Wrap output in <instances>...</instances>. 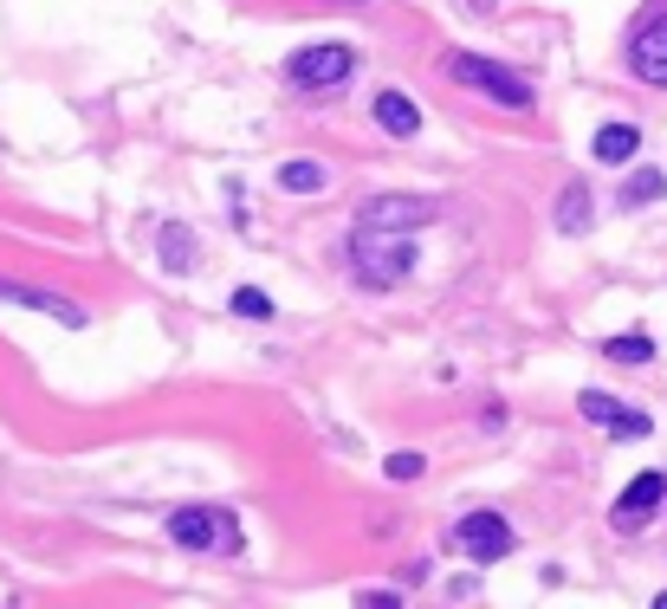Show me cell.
<instances>
[{"label": "cell", "instance_id": "obj_1", "mask_svg": "<svg viewBox=\"0 0 667 609\" xmlns=\"http://www.w3.org/2000/svg\"><path fill=\"white\" fill-rule=\"evenodd\" d=\"M350 267L370 292H389L415 272V240L408 233H389V228H357L350 233Z\"/></svg>", "mask_w": 667, "mask_h": 609}, {"label": "cell", "instance_id": "obj_2", "mask_svg": "<svg viewBox=\"0 0 667 609\" xmlns=\"http://www.w3.org/2000/svg\"><path fill=\"white\" fill-rule=\"evenodd\" d=\"M447 78H460V84L486 91V98L506 104V111H525V104H531V84H525L519 72H506L499 59H480V52H447Z\"/></svg>", "mask_w": 667, "mask_h": 609}, {"label": "cell", "instance_id": "obj_3", "mask_svg": "<svg viewBox=\"0 0 667 609\" xmlns=\"http://www.w3.org/2000/svg\"><path fill=\"white\" fill-rule=\"evenodd\" d=\"M169 538L182 551H240V526L227 506H182L169 512Z\"/></svg>", "mask_w": 667, "mask_h": 609}, {"label": "cell", "instance_id": "obj_4", "mask_svg": "<svg viewBox=\"0 0 667 609\" xmlns=\"http://www.w3.org/2000/svg\"><path fill=\"white\" fill-rule=\"evenodd\" d=\"M286 72H292V84H305V91H331V84H344V78L357 72V52H350V46H331V39H325V46H298Z\"/></svg>", "mask_w": 667, "mask_h": 609}, {"label": "cell", "instance_id": "obj_5", "mask_svg": "<svg viewBox=\"0 0 667 609\" xmlns=\"http://www.w3.org/2000/svg\"><path fill=\"white\" fill-rule=\"evenodd\" d=\"M441 208L428 201V194H382V201H370L364 214H357V228H389V233H415L428 228Z\"/></svg>", "mask_w": 667, "mask_h": 609}, {"label": "cell", "instance_id": "obj_6", "mask_svg": "<svg viewBox=\"0 0 667 609\" xmlns=\"http://www.w3.org/2000/svg\"><path fill=\"white\" fill-rule=\"evenodd\" d=\"M454 538H460V551H467L474 565H499V558H506V551L519 545V538H512V526H506L499 512H467Z\"/></svg>", "mask_w": 667, "mask_h": 609}, {"label": "cell", "instance_id": "obj_7", "mask_svg": "<svg viewBox=\"0 0 667 609\" xmlns=\"http://www.w3.org/2000/svg\"><path fill=\"white\" fill-rule=\"evenodd\" d=\"M577 409H584V421H596V428H603V435H616V441H641V435L655 428L648 416H635L629 402H616V396H603V389H584V396H577Z\"/></svg>", "mask_w": 667, "mask_h": 609}, {"label": "cell", "instance_id": "obj_8", "mask_svg": "<svg viewBox=\"0 0 667 609\" xmlns=\"http://www.w3.org/2000/svg\"><path fill=\"white\" fill-rule=\"evenodd\" d=\"M661 506H667V473H635L616 499V532H641Z\"/></svg>", "mask_w": 667, "mask_h": 609}, {"label": "cell", "instance_id": "obj_9", "mask_svg": "<svg viewBox=\"0 0 667 609\" xmlns=\"http://www.w3.org/2000/svg\"><path fill=\"white\" fill-rule=\"evenodd\" d=\"M0 304H27V311H46L59 325H84V304H72L66 292H39V286H20V279H0Z\"/></svg>", "mask_w": 667, "mask_h": 609}, {"label": "cell", "instance_id": "obj_10", "mask_svg": "<svg viewBox=\"0 0 667 609\" xmlns=\"http://www.w3.org/2000/svg\"><path fill=\"white\" fill-rule=\"evenodd\" d=\"M629 66L641 84H667V20H648L629 46Z\"/></svg>", "mask_w": 667, "mask_h": 609}, {"label": "cell", "instance_id": "obj_11", "mask_svg": "<svg viewBox=\"0 0 667 609\" xmlns=\"http://www.w3.org/2000/svg\"><path fill=\"white\" fill-rule=\"evenodd\" d=\"M635 150H641V130H635V123H603L596 143H590V156H596V162H609V169L635 162Z\"/></svg>", "mask_w": 667, "mask_h": 609}, {"label": "cell", "instance_id": "obj_12", "mask_svg": "<svg viewBox=\"0 0 667 609\" xmlns=\"http://www.w3.org/2000/svg\"><path fill=\"white\" fill-rule=\"evenodd\" d=\"M376 123H382L389 137H415V130H421V111H415L408 91H376Z\"/></svg>", "mask_w": 667, "mask_h": 609}, {"label": "cell", "instance_id": "obj_13", "mask_svg": "<svg viewBox=\"0 0 667 609\" xmlns=\"http://www.w3.org/2000/svg\"><path fill=\"white\" fill-rule=\"evenodd\" d=\"M156 253H162L169 272H195V233H188L182 221H169V228L156 233Z\"/></svg>", "mask_w": 667, "mask_h": 609}, {"label": "cell", "instance_id": "obj_14", "mask_svg": "<svg viewBox=\"0 0 667 609\" xmlns=\"http://www.w3.org/2000/svg\"><path fill=\"white\" fill-rule=\"evenodd\" d=\"M584 228H590V189L570 182V189L557 194V233H584Z\"/></svg>", "mask_w": 667, "mask_h": 609}, {"label": "cell", "instance_id": "obj_15", "mask_svg": "<svg viewBox=\"0 0 667 609\" xmlns=\"http://www.w3.org/2000/svg\"><path fill=\"white\" fill-rule=\"evenodd\" d=\"M661 194H667L661 169H635L629 182H623V208H648V201H661Z\"/></svg>", "mask_w": 667, "mask_h": 609}, {"label": "cell", "instance_id": "obj_16", "mask_svg": "<svg viewBox=\"0 0 667 609\" xmlns=\"http://www.w3.org/2000/svg\"><path fill=\"white\" fill-rule=\"evenodd\" d=\"M325 182H331L325 162H286V169H279V189H286V194H318Z\"/></svg>", "mask_w": 667, "mask_h": 609}, {"label": "cell", "instance_id": "obj_17", "mask_svg": "<svg viewBox=\"0 0 667 609\" xmlns=\"http://www.w3.org/2000/svg\"><path fill=\"white\" fill-rule=\"evenodd\" d=\"M603 357H616V363H648V357H655V338H641V331L609 338V343H603Z\"/></svg>", "mask_w": 667, "mask_h": 609}, {"label": "cell", "instance_id": "obj_18", "mask_svg": "<svg viewBox=\"0 0 667 609\" xmlns=\"http://www.w3.org/2000/svg\"><path fill=\"white\" fill-rule=\"evenodd\" d=\"M233 311H240V318H272V311H279V304L266 299L260 286H240V292H233Z\"/></svg>", "mask_w": 667, "mask_h": 609}, {"label": "cell", "instance_id": "obj_19", "mask_svg": "<svg viewBox=\"0 0 667 609\" xmlns=\"http://www.w3.org/2000/svg\"><path fill=\"white\" fill-rule=\"evenodd\" d=\"M421 467H428V460L415 455V448H396V455H389V480H421Z\"/></svg>", "mask_w": 667, "mask_h": 609}, {"label": "cell", "instance_id": "obj_20", "mask_svg": "<svg viewBox=\"0 0 667 609\" xmlns=\"http://www.w3.org/2000/svg\"><path fill=\"white\" fill-rule=\"evenodd\" d=\"M474 7H492V0H474Z\"/></svg>", "mask_w": 667, "mask_h": 609}]
</instances>
